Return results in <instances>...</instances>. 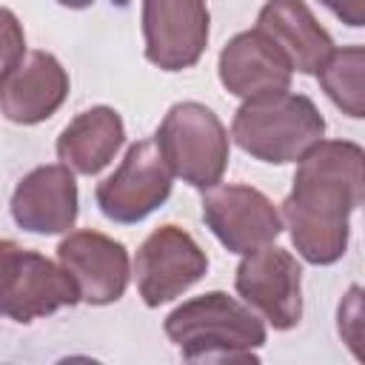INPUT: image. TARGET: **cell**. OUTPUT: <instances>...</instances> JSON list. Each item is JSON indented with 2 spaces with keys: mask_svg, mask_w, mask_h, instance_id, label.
<instances>
[{
  "mask_svg": "<svg viewBox=\"0 0 365 365\" xmlns=\"http://www.w3.org/2000/svg\"><path fill=\"white\" fill-rule=\"evenodd\" d=\"M211 31L205 0H143L145 57L163 71H182L200 63Z\"/></svg>",
  "mask_w": 365,
  "mask_h": 365,
  "instance_id": "30bf717a",
  "label": "cell"
},
{
  "mask_svg": "<svg viewBox=\"0 0 365 365\" xmlns=\"http://www.w3.org/2000/svg\"><path fill=\"white\" fill-rule=\"evenodd\" d=\"M234 288L245 305L259 311L277 331H291L302 319V268L277 245H259L242 254Z\"/></svg>",
  "mask_w": 365,
  "mask_h": 365,
  "instance_id": "ba28073f",
  "label": "cell"
},
{
  "mask_svg": "<svg viewBox=\"0 0 365 365\" xmlns=\"http://www.w3.org/2000/svg\"><path fill=\"white\" fill-rule=\"evenodd\" d=\"M208 271V257L197 245V240L180 225L154 228L134 257V279L143 302L148 308H160L180 294H185L194 282H200Z\"/></svg>",
  "mask_w": 365,
  "mask_h": 365,
  "instance_id": "52a82bcc",
  "label": "cell"
},
{
  "mask_svg": "<svg viewBox=\"0 0 365 365\" xmlns=\"http://www.w3.org/2000/svg\"><path fill=\"white\" fill-rule=\"evenodd\" d=\"M202 220L211 234L234 254L268 245L282 231L277 205L257 188L242 182H217L202 194Z\"/></svg>",
  "mask_w": 365,
  "mask_h": 365,
  "instance_id": "9c48e42d",
  "label": "cell"
},
{
  "mask_svg": "<svg viewBox=\"0 0 365 365\" xmlns=\"http://www.w3.org/2000/svg\"><path fill=\"white\" fill-rule=\"evenodd\" d=\"M297 163L279 217L305 262L334 265L348 251L351 214L365 200V151L351 140H319Z\"/></svg>",
  "mask_w": 365,
  "mask_h": 365,
  "instance_id": "6da1fadb",
  "label": "cell"
},
{
  "mask_svg": "<svg viewBox=\"0 0 365 365\" xmlns=\"http://www.w3.org/2000/svg\"><path fill=\"white\" fill-rule=\"evenodd\" d=\"M165 334L188 362H257L268 336L254 308L225 291L177 305L165 317Z\"/></svg>",
  "mask_w": 365,
  "mask_h": 365,
  "instance_id": "7a4b0ae2",
  "label": "cell"
},
{
  "mask_svg": "<svg viewBox=\"0 0 365 365\" xmlns=\"http://www.w3.org/2000/svg\"><path fill=\"white\" fill-rule=\"evenodd\" d=\"M26 54V34L11 9L0 6V77Z\"/></svg>",
  "mask_w": 365,
  "mask_h": 365,
  "instance_id": "ac0fdd59",
  "label": "cell"
},
{
  "mask_svg": "<svg viewBox=\"0 0 365 365\" xmlns=\"http://www.w3.org/2000/svg\"><path fill=\"white\" fill-rule=\"evenodd\" d=\"M362 291H359V285H354L348 294H345V299L339 302V334L345 336V342L351 345V351L356 354V356H362V351H359V342H362V331H359V319H362V297H359Z\"/></svg>",
  "mask_w": 365,
  "mask_h": 365,
  "instance_id": "d6986e66",
  "label": "cell"
},
{
  "mask_svg": "<svg viewBox=\"0 0 365 365\" xmlns=\"http://www.w3.org/2000/svg\"><path fill=\"white\" fill-rule=\"evenodd\" d=\"M125 125L111 106H91L80 111L57 137V157L74 174H100L123 148Z\"/></svg>",
  "mask_w": 365,
  "mask_h": 365,
  "instance_id": "2e32d148",
  "label": "cell"
},
{
  "mask_svg": "<svg viewBox=\"0 0 365 365\" xmlns=\"http://www.w3.org/2000/svg\"><path fill=\"white\" fill-rule=\"evenodd\" d=\"M231 137L254 160L285 165L325 137V117L305 94L271 91L242 100L231 120Z\"/></svg>",
  "mask_w": 365,
  "mask_h": 365,
  "instance_id": "3957f363",
  "label": "cell"
},
{
  "mask_svg": "<svg viewBox=\"0 0 365 365\" xmlns=\"http://www.w3.org/2000/svg\"><path fill=\"white\" fill-rule=\"evenodd\" d=\"M57 259L74 279L83 302L111 305L125 294L131 259L120 240L91 228L68 231L57 245Z\"/></svg>",
  "mask_w": 365,
  "mask_h": 365,
  "instance_id": "8fae6325",
  "label": "cell"
},
{
  "mask_svg": "<svg viewBox=\"0 0 365 365\" xmlns=\"http://www.w3.org/2000/svg\"><path fill=\"white\" fill-rule=\"evenodd\" d=\"M60 6H66V9H88L94 0H57Z\"/></svg>",
  "mask_w": 365,
  "mask_h": 365,
  "instance_id": "44dd1931",
  "label": "cell"
},
{
  "mask_svg": "<svg viewBox=\"0 0 365 365\" xmlns=\"http://www.w3.org/2000/svg\"><path fill=\"white\" fill-rule=\"evenodd\" d=\"M77 180L63 163L31 168L11 194V217L29 234H66L77 222Z\"/></svg>",
  "mask_w": 365,
  "mask_h": 365,
  "instance_id": "4fadbf2b",
  "label": "cell"
},
{
  "mask_svg": "<svg viewBox=\"0 0 365 365\" xmlns=\"http://www.w3.org/2000/svg\"><path fill=\"white\" fill-rule=\"evenodd\" d=\"M217 71H220V83L234 97L242 100L271 91H285L291 88V77H294L282 51L259 29L234 34L220 51Z\"/></svg>",
  "mask_w": 365,
  "mask_h": 365,
  "instance_id": "5bb4252c",
  "label": "cell"
},
{
  "mask_svg": "<svg viewBox=\"0 0 365 365\" xmlns=\"http://www.w3.org/2000/svg\"><path fill=\"white\" fill-rule=\"evenodd\" d=\"M254 29H259L282 51L291 71L299 74H317L325 57L336 48L305 0H268L257 14Z\"/></svg>",
  "mask_w": 365,
  "mask_h": 365,
  "instance_id": "9a60e30c",
  "label": "cell"
},
{
  "mask_svg": "<svg viewBox=\"0 0 365 365\" xmlns=\"http://www.w3.org/2000/svg\"><path fill=\"white\" fill-rule=\"evenodd\" d=\"M154 143L171 174L202 191L222 180L231 157V137L222 120L197 100L174 103L165 111Z\"/></svg>",
  "mask_w": 365,
  "mask_h": 365,
  "instance_id": "277c9868",
  "label": "cell"
},
{
  "mask_svg": "<svg viewBox=\"0 0 365 365\" xmlns=\"http://www.w3.org/2000/svg\"><path fill=\"white\" fill-rule=\"evenodd\" d=\"M319 3L328 6L345 26H351V29L365 26V0H319Z\"/></svg>",
  "mask_w": 365,
  "mask_h": 365,
  "instance_id": "ffe728a7",
  "label": "cell"
},
{
  "mask_svg": "<svg viewBox=\"0 0 365 365\" xmlns=\"http://www.w3.org/2000/svg\"><path fill=\"white\" fill-rule=\"evenodd\" d=\"M317 80L328 100L348 117L362 120L365 117V48L362 46H345L334 48L325 63L317 68Z\"/></svg>",
  "mask_w": 365,
  "mask_h": 365,
  "instance_id": "e0dca14e",
  "label": "cell"
},
{
  "mask_svg": "<svg viewBox=\"0 0 365 365\" xmlns=\"http://www.w3.org/2000/svg\"><path fill=\"white\" fill-rule=\"evenodd\" d=\"M80 302L68 271L48 257L9 242L0 259V314L14 322H34Z\"/></svg>",
  "mask_w": 365,
  "mask_h": 365,
  "instance_id": "5b68a950",
  "label": "cell"
},
{
  "mask_svg": "<svg viewBox=\"0 0 365 365\" xmlns=\"http://www.w3.org/2000/svg\"><path fill=\"white\" fill-rule=\"evenodd\" d=\"M68 97V71L48 51L23 54L0 77V114L17 125L48 120Z\"/></svg>",
  "mask_w": 365,
  "mask_h": 365,
  "instance_id": "7c38bea8",
  "label": "cell"
},
{
  "mask_svg": "<svg viewBox=\"0 0 365 365\" xmlns=\"http://www.w3.org/2000/svg\"><path fill=\"white\" fill-rule=\"evenodd\" d=\"M9 242H11V240H0V257L6 254V248H9Z\"/></svg>",
  "mask_w": 365,
  "mask_h": 365,
  "instance_id": "7402d4cb",
  "label": "cell"
},
{
  "mask_svg": "<svg viewBox=\"0 0 365 365\" xmlns=\"http://www.w3.org/2000/svg\"><path fill=\"white\" fill-rule=\"evenodd\" d=\"M171 185H174V174L165 165L157 143L140 140L128 145L114 174H108L97 185L94 200L111 222L134 225L168 200Z\"/></svg>",
  "mask_w": 365,
  "mask_h": 365,
  "instance_id": "8992f818",
  "label": "cell"
}]
</instances>
